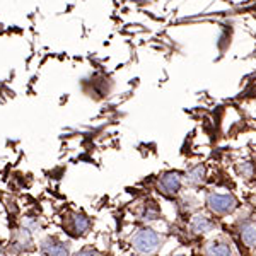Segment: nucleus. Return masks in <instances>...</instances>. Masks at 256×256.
Here are the masks:
<instances>
[{"instance_id":"1","label":"nucleus","mask_w":256,"mask_h":256,"mask_svg":"<svg viewBox=\"0 0 256 256\" xmlns=\"http://www.w3.org/2000/svg\"><path fill=\"white\" fill-rule=\"evenodd\" d=\"M162 244V236L150 227H144L132 238V246L140 256H154Z\"/></svg>"},{"instance_id":"2","label":"nucleus","mask_w":256,"mask_h":256,"mask_svg":"<svg viewBox=\"0 0 256 256\" xmlns=\"http://www.w3.org/2000/svg\"><path fill=\"white\" fill-rule=\"evenodd\" d=\"M207 205L217 216H227V214H232L238 208V200L230 193L210 192L207 193Z\"/></svg>"},{"instance_id":"3","label":"nucleus","mask_w":256,"mask_h":256,"mask_svg":"<svg viewBox=\"0 0 256 256\" xmlns=\"http://www.w3.org/2000/svg\"><path fill=\"white\" fill-rule=\"evenodd\" d=\"M92 220L82 212H68L64 218V229L72 238H82L90 230Z\"/></svg>"},{"instance_id":"4","label":"nucleus","mask_w":256,"mask_h":256,"mask_svg":"<svg viewBox=\"0 0 256 256\" xmlns=\"http://www.w3.org/2000/svg\"><path fill=\"white\" fill-rule=\"evenodd\" d=\"M40 251L43 256H68L70 254V242L56 236H46L41 239Z\"/></svg>"},{"instance_id":"5","label":"nucleus","mask_w":256,"mask_h":256,"mask_svg":"<svg viewBox=\"0 0 256 256\" xmlns=\"http://www.w3.org/2000/svg\"><path fill=\"white\" fill-rule=\"evenodd\" d=\"M181 184H183V178L180 172H164L162 176L158 180V190L159 193H162L164 196H174L180 193Z\"/></svg>"},{"instance_id":"6","label":"nucleus","mask_w":256,"mask_h":256,"mask_svg":"<svg viewBox=\"0 0 256 256\" xmlns=\"http://www.w3.org/2000/svg\"><path fill=\"white\" fill-rule=\"evenodd\" d=\"M12 246H14V251L18 253H28V251L34 250V242H32V236L30 229H19L14 236V241H12Z\"/></svg>"},{"instance_id":"7","label":"nucleus","mask_w":256,"mask_h":256,"mask_svg":"<svg viewBox=\"0 0 256 256\" xmlns=\"http://www.w3.org/2000/svg\"><path fill=\"white\" fill-rule=\"evenodd\" d=\"M205 256H232V250L224 239H216L205 246Z\"/></svg>"},{"instance_id":"8","label":"nucleus","mask_w":256,"mask_h":256,"mask_svg":"<svg viewBox=\"0 0 256 256\" xmlns=\"http://www.w3.org/2000/svg\"><path fill=\"white\" fill-rule=\"evenodd\" d=\"M190 229H192L195 234H207V232H210V230L216 229V222H212L208 217H205V216H195L192 218Z\"/></svg>"},{"instance_id":"9","label":"nucleus","mask_w":256,"mask_h":256,"mask_svg":"<svg viewBox=\"0 0 256 256\" xmlns=\"http://www.w3.org/2000/svg\"><path fill=\"white\" fill-rule=\"evenodd\" d=\"M239 236H241L242 242L248 248H254L256 246V222L253 220H246L244 224L239 229Z\"/></svg>"},{"instance_id":"10","label":"nucleus","mask_w":256,"mask_h":256,"mask_svg":"<svg viewBox=\"0 0 256 256\" xmlns=\"http://www.w3.org/2000/svg\"><path fill=\"white\" fill-rule=\"evenodd\" d=\"M160 212L158 208V205L154 204V202H146V204L142 205V210H140L138 217L140 220H156V218H159Z\"/></svg>"},{"instance_id":"11","label":"nucleus","mask_w":256,"mask_h":256,"mask_svg":"<svg viewBox=\"0 0 256 256\" xmlns=\"http://www.w3.org/2000/svg\"><path fill=\"white\" fill-rule=\"evenodd\" d=\"M204 176H205V169L202 166H195L186 172V183L200 184L202 181H204Z\"/></svg>"},{"instance_id":"12","label":"nucleus","mask_w":256,"mask_h":256,"mask_svg":"<svg viewBox=\"0 0 256 256\" xmlns=\"http://www.w3.org/2000/svg\"><path fill=\"white\" fill-rule=\"evenodd\" d=\"M74 256H104V254L99 253V251L94 250V248H82V250L77 251Z\"/></svg>"},{"instance_id":"13","label":"nucleus","mask_w":256,"mask_h":256,"mask_svg":"<svg viewBox=\"0 0 256 256\" xmlns=\"http://www.w3.org/2000/svg\"><path fill=\"white\" fill-rule=\"evenodd\" d=\"M239 172H241L242 176H246V178L253 176V172H254L253 164H250V162H242V166H239Z\"/></svg>"},{"instance_id":"14","label":"nucleus","mask_w":256,"mask_h":256,"mask_svg":"<svg viewBox=\"0 0 256 256\" xmlns=\"http://www.w3.org/2000/svg\"><path fill=\"white\" fill-rule=\"evenodd\" d=\"M171 256H184V254H171Z\"/></svg>"},{"instance_id":"15","label":"nucleus","mask_w":256,"mask_h":256,"mask_svg":"<svg viewBox=\"0 0 256 256\" xmlns=\"http://www.w3.org/2000/svg\"><path fill=\"white\" fill-rule=\"evenodd\" d=\"M22 256H24V254H22Z\"/></svg>"}]
</instances>
